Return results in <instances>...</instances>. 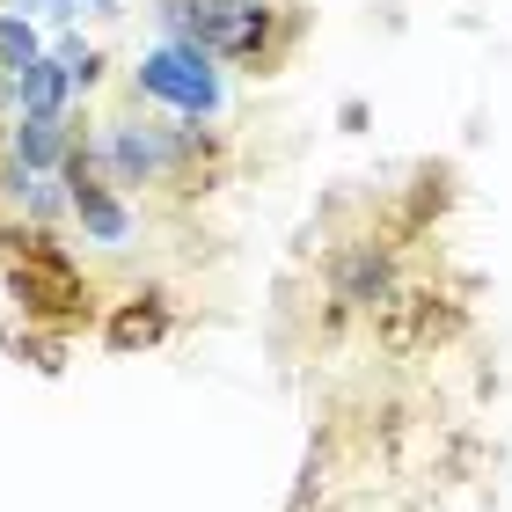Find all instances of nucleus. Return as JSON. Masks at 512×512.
Segmentation results:
<instances>
[{"label":"nucleus","mask_w":512,"mask_h":512,"mask_svg":"<svg viewBox=\"0 0 512 512\" xmlns=\"http://www.w3.org/2000/svg\"><path fill=\"white\" fill-rule=\"evenodd\" d=\"M0 271H8V286H15V308L37 315V322H81L96 308V293H88V278L74 271V256L44 235V227L0 235Z\"/></svg>","instance_id":"1"},{"label":"nucleus","mask_w":512,"mask_h":512,"mask_svg":"<svg viewBox=\"0 0 512 512\" xmlns=\"http://www.w3.org/2000/svg\"><path fill=\"white\" fill-rule=\"evenodd\" d=\"M66 205L81 213V227H88L96 242H125V227H132V220H125V205L110 198V183L96 176L88 147H81V154H66Z\"/></svg>","instance_id":"3"},{"label":"nucleus","mask_w":512,"mask_h":512,"mask_svg":"<svg viewBox=\"0 0 512 512\" xmlns=\"http://www.w3.org/2000/svg\"><path fill=\"white\" fill-rule=\"evenodd\" d=\"M59 147H66L59 118H22V132H15V154H22V169H52V161H59Z\"/></svg>","instance_id":"6"},{"label":"nucleus","mask_w":512,"mask_h":512,"mask_svg":"<svg viewBox=\"0 0 512 512\" xmlns=\"http://www.w3.org/2000/svg\"><path fill=\"white\" fill-rule=\"evenodd\" d=\"M30 66H37V30H30L22 15H8V22H0V74L22 81Z\"/></svg>","instance_id":"7"},{"label":"nucleus","mask_w":512,"mask_h":512,"mask_svg":"<svg viewBox=\"0 0 512 512\" xmlns=\"http://www.w3.org/2000/svg\"><path fill=\"white\" fill-rule=\"evenodd\" d=\"M337 308H388V256L374 242H359V249H344L337 256Z\"/></svg>","instance_id":"4"},{"label":"nucleus","mask_w":512,"mask_h":512,"mask_svg":"<svg viewBox=\"0 0 512 512\" xmlns=\"http://www.w3.org/2000/svg\"><path fill=\"white\" fill-rule=\"evenodd\" d=\"M161 330H169V308H161V293H147V308L132 300V308L110 322V344H118V352H132V344H154Z\"/></svg>","instance_id":"5"},{"label":"nucleus","mask_w":512,"mask_h":512,"mask_svg":"<svg viewBox=\"0 0 512 512\" xmlns=\"http://www.w3.org/2000/svg\"><path fill=\"white\" fill-rule=\"evenodd\" d=\"M139 88L161 103H176L183 118H205V110L220 103V81L213 66H205V52H191V44H169V52H154L147 66H139Z\"/></svg>","instance_id":"2"}]
</instances>
